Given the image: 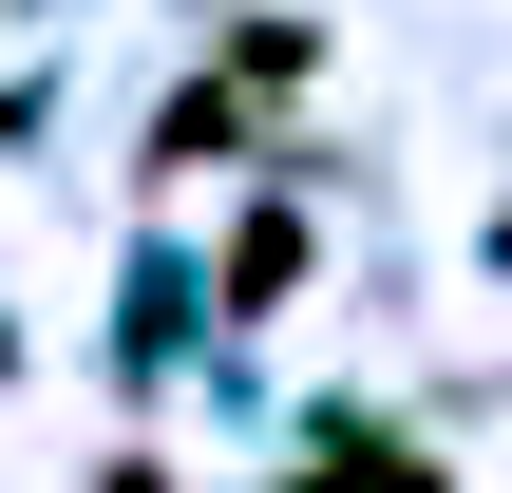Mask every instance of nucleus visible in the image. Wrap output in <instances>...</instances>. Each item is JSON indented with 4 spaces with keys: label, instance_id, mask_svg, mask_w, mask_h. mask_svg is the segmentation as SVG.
I'll list each match as a JSON object with an SVG mask.
<instances>
[{
    "label": "nucleus",
    "instance_id": "obj_3",
    "mask_svg": "<svg viewBox=\"0 0 512 493\" xmlns=\"http://www.w3.org/2000/svg\"><path fill=\"white\" fill-rule=\"evenodd\" d=\"M380 456H399V437H380V418H342V437H323V475H304V493H380Z\"/></svg>",
    "mask_w": 512,
    "mask_h": 493
},
{
    "label": "nucleus",
    "instance_id": "obj_2",
    "mask_svg": "<svg viewBox=\"0 0 512 493\" xmlns=\"http://www.w3.org/2000/svg\"><path fill=\"white\" fill-rule=\"evenodd\" d=\"M228 152H247V95H171L152 114V171H228Z\"/></svg>",
    "mask_w": 512,
    "mask_h": 493
},
{
    "label": "nucleus",
    "instance_id": "obj_5",
    "mask_svg": "<svg viewBox=\"0 0 512 493\" xmlns=\"http://www.w3.org/2000/svg\"><path fill=\"white\" fill-rule=\"evenodd\" d=\"M114 493H171V475H152V456H114Z\"/></svg>",
    "mask_w": 512,
    "mask_h": 493
},
{
    "label": "nucleus",
    "instance_id": "obj_4",
    "mask_svg": "<svg viewBox=\"0 0 512 493\" xmlns=\"http://www.w3.org/2000/svg\"><path fill=\"white\" fill-rule=\"evenodd\" d=\"M380 493H456V475H437V456H418V437H399V456H380Z\"/></svg>",
    "mask_w": 512,
    "mask_h": 493
},
{
    "label": "nucleus",
    "instance_id": "obj_1",
    "mask_svg": "<svg viewBox=\"0 0 512 493\" xmlns=\"http://www.w3.org/2000/svg\"><path fill=\"white\" fill-rule=\"evenodd\" d=\"M285 285H304V209H247L228 228V323H266Z\"/></svg>",
    "mask_w": 512,
    "mask_h": 493
}]
</instances>
